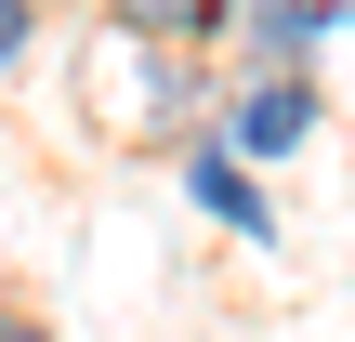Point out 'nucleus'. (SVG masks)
I'll return each mask as SVG.
<instances>
[{
  "label": "nucleus",
  "instance_id": "obj_2",
  "mask_svg": "<svg viewBox=\"0 0 355 342\" xmlns=\"http://www.w3.org/2000/svg\"><path fill=\"white\" fill-rule=\"evenodd\" d=\"M184 185H198V211H224L237 237H263V185L237 171V145H198V158H184Z\"/></svg>",
  "mask_w": 355,
  "mask_h": 342
},
{
  "label": "nucleus",
  "instance_id": "obj_3",
  "mask_svg": "<svg viewBox=\"0 0 355 342\" xmlns=\"http://www.w3.org/2000/svg\"><path fill=\"white\" fill-rule=\"evenodd\" d=\"M119 13V40H198V26H224V0H105Z\"/></svg>",
  "mask_w": 355,
  "mask_h": 342
},
{
  "label": "nucleus",
  "instance_id": "obj_4",
  "mask_svg": "<svg viewBox=\"0 0 355 342\" xmlns=\"http://www.w3.org/2000/svg\"><path fill=\"white\" fill-rule=\"evenodd\" d=\"M316 26H329L316 0H250V53H263V66H290V53L316 40Z\"/></svg>",
  "mask_w": 355,
  "mask_h": 342
},
{
  "label": "nucleus",
  "instance_id": "obj_6",
  "mask_svg": "<svg viewBox=\"0 0 355 342\" xmlns=\"http://www.w3.org/2000/svg\"><path fill=\"white\" fill-rule=\"evenodd\" d=\"M0 342H53V330H26V316H13V330H0Z\"/></svg>",
  "mask_w": 355,
  "mask_h": 342
},
{
  "label": "nucleus",
  "instance_id": "obj_1",
  "mask_svg": "<svg viewBox=\"0 0 355 342\" xmlns=\"http://www.w3.org/2000/svg\"><path fill=\"white\" fill-rule=\"evenodd\" d=\"M316 132V105H303V79H250V105H237V158H290Z\"/></svg>",
  "mask_w": 355,
  "mask_h": 342
},
{
  "label": "nucleus",
  "instance_id": "obj_5",
  "mask_svg": "<svg viewBox=\"0 0 355 342\" xmlns=\"http://www.w3.org/2000/svg\"><path fill=\"white\" fill-rule=\"evenodd\" d=\"M26 26H40V0H0V66H26Z\"/></svg>",
  "mask_w": 355,
  "mask_h": 342
}]
</instances>
